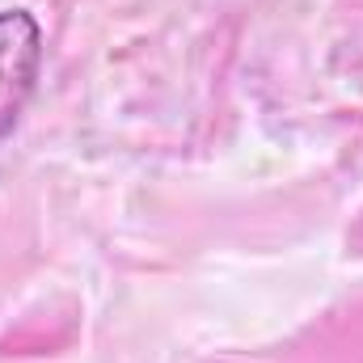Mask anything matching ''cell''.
I'll use <instances>...</instances> for the list:
<instances>
[{
	"label": "cell",
	"mask_w": 363,
	"mask_h": 363,
	"mask_svg": "<svg viewBox=\"0 0 363 363\" xmlns=\"http://www.w3.org/2000/svg\"><path fill=\"white\" fill-rule=\"evenodd\" d=\"M43 72V30L26 9H0V144L21 123Z\"/></svg>",
	"instance_id": "1"
}]
</instances>
